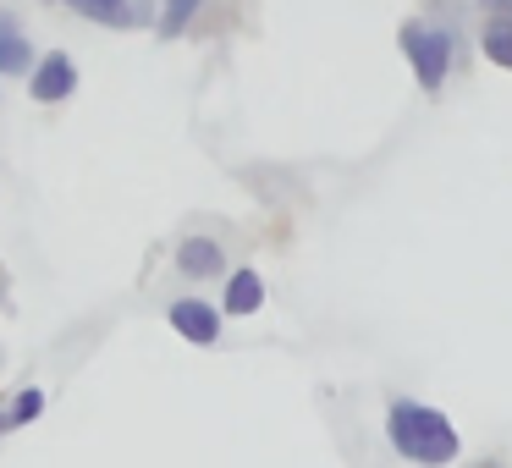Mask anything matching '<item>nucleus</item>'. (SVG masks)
Here are the masks:
<instances>
[{
    "instance_id": "20e7f679",
    "label": "nucleus",
    "mask_w": 512,
    "mask_h": 468,
    "mask_svg": "<svg viewBox=\"0 0 512 468\" xmlns=\"http://www.w3.org/2000/svg\"><path fill=\"white\" fill-rule=\"evenodd\" d=\"M166 320L177 325V336H188L193 347L221 342V309H210L204 298H177V303H171V314H166Z\"/></svg>"
},
{
    "instance_id": "0eeeda50",
    "label": "nucleus",
    "mask_w": 512,
    "mask_h": 468,
    "mask_svg": "<svg viewBox=\"0 0 512 468\" xmlns=\"http://www.w3.org/2000/svg\"><path fill=\"white\" fill-rule=\"evenodd\" d=\"M221 265H226V248L215 243V237H182L177 243V270L182 276L204 281V276H221Z\"/></svg>"
},
{
    "instance_id": "4468645a",
    "label": "nucleus",
    "mask_w": 512,
    "mask_h": 468,
    "mask_svg": "<svg viewBox=\"0 0 512 468\" xmlns=\"http://www.w3.org/2000/svg\"><path fill=\"white\" fill-rule=\"evenodd\" d=\"M0 430H6V413H0Z\"/></svg>"
},
{
    "instance_id": "ddd939ff",
    "label": "nucleus",
    "mask_w": 512,
    "mask_h": 468,
    "mask_svg": "<svg viewBox=\"0 0 512 468\" xmlns=\"http://www.w3.org/2000/svg\"><path fill=\"white\" fill-rule=\"evenodd\" d=\"M0 298H6V270H0Z\"/></svg>"
},
{
    "instance_id": "f257e3e1",
    "label": "nucleus",
    "mask_w": 512,
    "mask_h": 468,
    "mask_svg": "<svg viewBox=\"0 0 512 468\" xmlns=\"http://www.w3.org/2000/svg\"><path fill=\"white\" fill-rule=\"evenodd\" d=\"M386 435H391V446H397L408 463H419V468H446L457 457L452 419H446L441 408H424V402H408V397L391 402Z\"/></svg>"
},
{
    "instance_id": "39448f33",
    "label": "nucleus",
    "mask_w": 512,
    "mask_h": 468,
    "mask_svg": "<svg viewBox=\"0 0 512 468\" xmlns=\"http://www.w3.org/2000/svg\"><path fill=\"white\" fill-rule=\"evenodd\" d=\"M56 6H72L78 17L89 23H105V28H138L149 17L144 0H56Z\"/></svg>"
},
{
    "instance_id": "9d476101",
    "label": "nucleus",
    "mask_w": 512,
    "mask_h": 468,
    "mask_svg": "<svg viewBox=\"0 0 512 468\" xmlns=\"http://www.w3.org/2000/svg\"><path fill=\"white\" fill-rule=\"evenodd\" d=\"M199 6H204V0H160V34L177 39L182 28H188L193 17H199Z\"/></svg>"
},
{
    "instance_id": "6e6552de",
    "label": "nucleus",
    "mask_w": 512,
    "mask_h": 468,
    "mask_svg": "<svg viewBox=\"0 0 512 468\" xmlns=\"http://www.w3.org/2000/svg\"><path fill=\"white\" fill-rule=\"evenodd\" d=\"M259 303H265V281H259V270H232L221 309H226V314H254Z\"/></svg>"
},
{
    "instance_id": "1a4fd4ad",
    "label": "nucleus",
    "mask_w": 512,
    "mask_h": 468,
    "mask_svg": "<svg viewBox=\"0 0 512 468\" xmlns=\"http://www.w3.org/2000/svg\"><path fill=\"white\" fill-rule=\"evenodd\" d=\"M479 45H485V56L496 61V67H507V72H512V12L490 17L485 34H479Z\"/></svg>"
},
{
    "instance_id": "423d86ee",
    "label": "nucleus",
    "mask_w": 512,
    "mask_h": 468,
    "mask_svg": "<svg viewBox=\"0 0 512 468\" xmlns=\"http://www.w3.org/2000/svg\"><path fill=\"white\" fill-rule=\"evenodd\" d=\"M34 72V45L12 12H0V78H28Z\"/></svg>"
},
{
    "instance_id": "7ed1b4c3",
    "label": "nucleus",
    "mask_w": 512,
    "mask_h": 468,
    "mask_svg": "<svg viewBox=\"0 0 512 468\" xmlns=\"http://www.w3.org/2000/svg\"><path fill=\"white\" fill-rule=\"evenodd\" d=\"M72 89H78V61H72L67 50H50L45 61H34V72H28V94H34L39 105L72 100Z\"/></svg>"
},
{
    "instance_id": "f8f14e48",
    "label": "nucleus",
    "mask_w": 512,
    "mask_h": 468,
    "mask_svg": "<svg viewBox=\"0 0 512 468\" xmlns=\"http://www.w3.org/2000/svg\"><path fill=\"white\" fill-rule=\"evenodd\" d=\"M479 6H490V12H512V0H479Z\"/></svg>"
},
{
    "instance_id": "9b49d317",
    "label": "nucleus",
    "mask_w": 512,
    "mask_h": 468,
    "mask_svg": "<svg viewBox=\"0 0 512 468\" xmlns=\"http://www.w3.org/2000/svg\"><path fill=\"white\" fill-rule=\"evenodd\" d=\"M39 408H45V391H39V386L17 391L12 413H6V430H12V424H34V419H39Z\"/></svg>"
},
{
    "instance_id": "f03ea898",
    "label": "nucleus",
    "mask_w": 512,
    "mask_h": 468,
    "mask_svg": "<svg viewBox=\"0 0 512 468\" xmlns=\"http://www.w3.org/2000/svg\"><path fill=\"white\" fill-rule=\"evenodd\" d=\"M402 50H408V67L419 78L424 94H441L446 72H452V34L430 23H408L402 28Z\"/></svg>"
}]
</instances>
